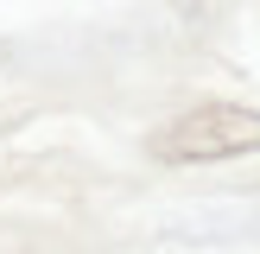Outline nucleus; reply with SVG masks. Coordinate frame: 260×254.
Here are the masks:
<instances>
[{
  "mask_svg": "<svg viewBox=\"0 0 260 254\" xmlns=\"http://www.w3.org/2000/svg\"><path fill=\"white\" fill-rule=\"evenodd\" d=\"M178 7H184V13H190V7H197V0H178Z\"/></svg>",
  "mask_w": 260,
  "mask_h": 254,
  "instance_id": "nucleus-2",
  "label": "nucleus"
},
{
  "mask_svg": "<svg viewBox=\"0 0 260 254\" xmlns=\"http://www.w3.org/2000/svg\"><path fill=\"white\" fill-rule=\"evenodd\" d=\"M241 152H260V108L248 102H203L152 134V159L165 165H216Z\"/></svg>",
  "mask_w": 260,
  "mask_h": 254,
  "instance_id": "nucleus-1",
  "label": "nucleus"
}]
</instances>
